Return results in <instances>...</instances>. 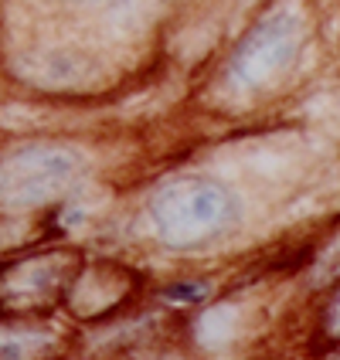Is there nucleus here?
Returning <instances> with one entry per match:
<instances>
[{
  "mask_svg": "<svg viewBox=\"0 0 340 360\" xmlns=\"http://www.w3.org/2000/svg\"><path fill=\"white\" fill-rule=\"evenodd\" d=\"M79 248L27 245L0 259V313H44L58 309L68 279L82 265Z\"/></svg>",
  "mask_w": 340,
  "mask_h": 360,
  "instance_id": "20e7f679",
  "label": "nucleus"
},
{
  "mask_svg": "<svg viewBox=\"0 0 340 360\" xmlns=\"http://www.w3.org/2000/svg\"><path fill=\"white\" fill-rule=\"evenodd\" d=\"M153 235L170 252H198L239 228V198L215 177L180 174L163 180L146 200Z\"/></svg>",
  "mask_w": 340,
  "mask_h": 360,
  "instance_id": "f257e3e1",
  "label": "nucleus"
},
{
  "mask_svg": "<svg viewBox=\"0 0 340 360\" xmlns=\"http://www.w3.org/2000/svg\"><path fill=\"white\" fill-rule=\"evenodd\" d=\"M85 174L75 146L58 140H18L0 146V211L34 214L68 198Z\"/></svg>",
  "mask_w": 340,
  "mask_h": 360,
  "instance_id": "f03ea898",
  "label": "nucleus"
},
{
  "mask_svg": "<svg viewBox=\"0 0 340 360\" xmlns=\"http://www.w3.org/2000/svg\"><path fill=\"white\" fill-rule=\"evenodd\" d=\"M334 282H340V248L323 252L320 259L313 255V272H310V289H313V292L330 289Z\"/></svg>",
  "mask_w": 340,
  "mask_h": 360,
  "instance_id": "1a4fd4ad",
  "label": "nucleus"
},
{
  "mask_svg": "<svg viewBox=\"0 0 340 360\" xmlns=\"http://www.w3.org/2000/svg\"><path fill=\"white\" fill-rule=\"evenodd\" d=\"M306 24L293 11H272L241 34L225 61V82L235 92H265L279 85L303 55Z\"/></svg>",
  "mask_w": 340,
  "mask_h": 360,
  "instance_id": "7ed1b4c3",
  "label": "nucleus"
},
{
  "mask_svg": "<svg viewBox=\"0 0 340 360\" xmlns=\"http://www.w3.org/2000/svg\"><path fill=\"white\" fill-rule=\"evenodd\" d=\"M320 360H340V343L337 347H330V350H323V354H317Z\"/></svg>",
  "mask_w": 340,
  "mask_h": 360,
  "instance_id": "9d476101",
  "label": "nucleus"
},
{
  "mask_svg": "<svg viewBox=\"0 0 340 360\" xmlns=\"http://www.w3.org/2000/svg\"><path fill=\"white\" fill-rule=\"evenodd\" d=\"M323 292H327V300L320 302L317 323H313V347H317V354L340 343V282H334Z\"/></svg>",
  "mask_w": 340,
  "mask_h": 360,
  "instance_id": "0eeeda50",
  "label": "nucleus"
},
{
  "mask_svg": "<svg viewBox=\"0 0 340 360\" xmlns=\"http://www.w3.org/2000/svg\"><path fill=\"white\" fill-rule=\"evenodd\" d=\"M68 347L72 330L55 309L0 313V360H61Z\"/></svg>",
  "mask_w": 340,
  "mask_h": 360,
  "instance_id": "423d86ee",
  "label": "nucleus"
},
{
  "mask_svg": "<svg viewBox=\"0 0 340 360\" xmlns=\"http://www.w3.org/2000/svg\"><path fill=\"white\" fill-rule=\"evenodd\" d=\"M211 296H215V282L211 279H174L157 289V300H160L163 306H174V309L204 306Z\"/></svg>",
  "mask_w": 340,
  "mask_h": 360,
  "instance_id": "6e6552de",
  "label": "nucleus"
},
{
  "mask_svg": "<svg viewBox=\"0 0 340 360\" xmlns=\"http://www.w3.org/2000/svg\"><path fill=\"white\" fill-rule=\"evenodd\" d=\"M143 276L116 259H82L58 300V309L75 323H109L143 296Z\"/></svg>",
  "mask_w": 340,
  "mask_h": 360,
  "instance_id": "39448f33",
  "label": "nucleus"
}]
</instances>
